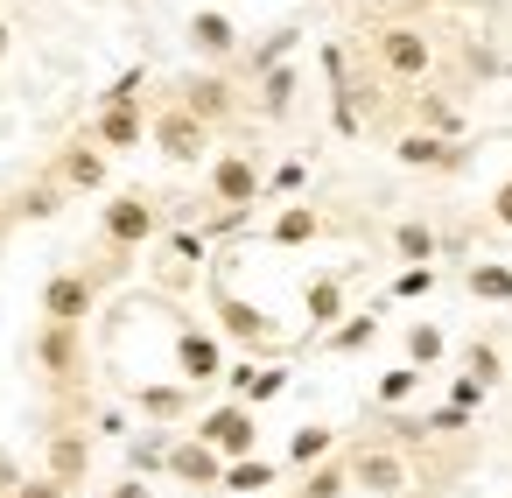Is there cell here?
Here are the masks:
<instances>
[{"mask_svg": "<svg viewBox=\"0 0 512 498\" xmlns=\"http://www.w3.org/2000/svg\"><path fill=\"white\" fill-rule=\"evenodd\" d=\"M267 190H281V197H288V190H302V162H281V169L267 176Z\"/></svg>", "mask_w": 512, "mask_h": 498, "instance_id": "cell-41", "label": "cell"}, {"mask_svg": "<svg viewBox=\"0 0 512 498\" xmlns=\"http://www.w3.org/2000/svg\"><path fill=\"white\" fill-rule=\"evenodd\" d=\"M323 344L344 358V351H365V344H379V316L372 309H358V316H337L330 330H323Z\"/></svg>", "mask_w": 512, "mask_h": 498, "instance_id": "cell-23", "label": "cell"}, {"mask_svg": "<svg viewBox=\"0 0 512 498\" xmlns=\"http://www.w3.org/2000/svg\"><path fill=\"white\" fill-rule=\"evenodd\" d=\"M323 232H330V218H323L316 204H281L274 225H267V246H309V239H323Z\"/></svg>", "mask_w": 512, "mask_h": 498, "instance_id": "cell-18", "label": "cell"}, {"mask_svg": "<svg viewBox=\"0 0 512 498\" xmlns=\"http://www.w3.org/2000/svg\"><path fill=\"white\" fill-rule=\"evenodd\" d=\"M15 498H78V491H71L64 477H50V470H43V477H22V484H15Z\"/></svg>", "mask_w": 512, "mask_h": 498, "instance_id": "cell-34", "label": "cell"}, {"mask_svg": "<svg viewBox=\"0 0 512 498\" xmlns=\"http://www.w3.org/2000/svg\"><path fill=\"white\" fill-rule=\"evenodd\" d=\"M414 120H421L428 134H442V141H456V134H463V113H456L442 92H414Z\"/></svg>", "mask_w": 512, "mask_h": 498, "instance_id": "cell-27", "label": "cell"}, {"mask_svg": "<svg viewBox=\"0 0 512 498\" xmlns=\"http://www.w3.org/2000/svg\"><path fill=\"white\" fill-rule=\"evenodd\" d=\"M57 204H64V190H57V183H36V190L22 197V211H29V218H50Z\"/></svg>", "mask_w": 512, "mask_h": 498, "instance_id": "cell-36", "label": "cell"}, {"mask_svg": "<svg viewBox=\"0 0 512 498\" xmlns=\"http://www.w3.org/2000/svg\"><path fill=\"white\" fill-rule=\"evenodd\" d=\"M218 330L232 337V344H246V351H281V330L267 323V309L260 302H246V295H218Z\"/></svg>", "mask_w": 512, "mask_h": 498, "instance_id": "cell-9", "label": "cell"}, {"mask_svg": "<svg viewBox=\"0 0 512 498\" xmlns=\"http://www.w3.org/2000/svg\"><path fill=\"white\" fill-rule=\"evenodd\" d=\"M8 43H15V29H8V22H0V64H8Z\"/></svg>", "mask_w": 512, "mask_h": 498, "instance_id": "cell-44", "label": "cell"}, {"mask_svg": "<svg viewBox=\"0 0 512 498\" xmlns=\"http://www.w3.org/2000/svg\"><path fill=\"white\" fill-rule=\"evenodd\" d=\"M113 498H155V491H148V484H120Z\"/></svg>", "mask_w": 512, "mask_h": 498, "instance_id": "cell-43", "label": "cell"}, {"mask_svg": "<svg viewBox=\"0 0 512 498\" xmlns=\"http://www.w3.org/2000/svg\"><path fill=\"white\" fill-rule=\"evenodd\" d=\"M393 260L428 267V260H435V232H428L421 218H400V225H393Z\"/></svg>", "mask_w": 512, "mask_h": 498, "instance_id": "cell-28", "label": "cell"}, {"mask_svg": "<svg viewBox=\"0 0 512 498\" xmlns=\"http://www.w3.org/2000/svg\"><path fill=\"white\" fill-rule=\"evenodd\" d=\"M260 190H267V176H260V162L253 155H218L211 162V204H225V211H253L260 204Z\"/></svg>", "mask_w": 512, "mask_h": 498, "instance_id": "cell-8", "label": "cell"}, {"mask_svg": "<svg viewBox=\"0 0 512 498\" xmlns=\"http://www.w3.org/2000/svg\"><path fill=\"white\" fill-rule=\"evenodd\" d=\"M491 218H498V225H505V232H512V176H505V183H498V190H491Z\"/></svg>", "mask_w": 512, "mask_h": 498, "instance_id": "cell-42", "label": "cell"}, {"mask_svg": "<svg viewBox=\"0 0 512 498\" xmlns=\"http://www.w3.org/2000/svg\"><path fill=\"white\" fill-rule=\"evenodd\" d=\"M372 57H379V71L400 78V85H421V78L435 71V43H428V29H414V22L372 29Z\"/></svg>", "mask_w": 512, "mask_h": 498, "instance_id": "cell-2", "label": "cell"}, {"mask_svg": "<svg viewBox=\"0 0 512 498\" xmlns=\"http://www.w3.org/2000/svg\"><path fill=\"white\" fill-rule=\"evenodd\" d=\"M477 400H484V386H477V379L463 372V379L449 386V407H463V414H477Z\"/></svg>", "mask_w": 512, "mask_h": 498, "instance_id": "cell-39", "label": "cell"}, {"mask_svg": "<svg viewBox=\"0 0 512 498\" xmlns=\"http://www.w3.org/2000/svg\"><path fill=\"white\" fill-rule=\"evenodd\" d=\"M190 50H197L204 64H232V57H239V29H232V15L197 8V15H190Z\"/></svg>", "mask_w": 512, "mask_h": 498, "instance_id": "cell-15", "label": "cell"}, {"mask_svg": "<svg viewBox=\"0 0 512 498\" xmlns=\"http://www.w3.org/2000/svg\"><path fill=\"white\" fill-rule=\"evenodd\" d=\"M260 113H267V120H288V113H295V71H288V64L260 71Z\"/></svg>", "mask_w": 512, "mask_h": 498, "instance_id": "cell-26", "label": "cell"}, {"mask_svg": "<svg viewBox=\"0 0 512 498\" xmlns=\"http://www.w3.org/2000/svg\"><path fill=\"white\" fill-rule=\"evenodd\" d=\"M155 232H162V211H155V197H141V190H127V197H113V204L99 211V239H106L120 260L141 253Z\"/></svg>", "mask_w": 512, "mask_h": 498, "instance_id": "cell-3", "label": "cell"}, {"mask_svg": "<svg viewBox=\"0 0 512 498\" xmlns=\"http://www.w3.org/2000/svg\"><path fill=\"white\" fill-rule=\"evenodd\" d=\"M190 435L211 442L225 463H232V456H253V449H260V407H246V400H218L211 414H197Z\"/></svg>", "mask_w": 512, "mask_h": 498, "instance_id": "cell-4", "label": "cell"}, {"mask_svg": "<svg viewBox=\"0 0 512 498\" xmlns=\"http://www.w3.org/2000/svg\"><path fill=\"white\" fill-rule=\"evenodd\" d=\"M428 288H435V267H400V274H393V295H400V302H414V295H428Z\"/></svg>", "mask_w": 512, "mask_h": 498, "instance_id": "cell-33", "label": "cell"}, {"mask_svg": "<svg viewBox=\"0 0 512 498\" xmlns=\"http://www.w3.org/2000/svg\"><path fill=\"white\" fill-rule=\"evenodd\" d=\"M463 288H470L477 302H512V260H470Z\"/></svg>", "mask_w": 512, "mask_h": 498, "instance_id": "cell-24", "label": "cell"}, {"mask_svg": "<svg viewBox=\"0 0 512 498\" xmlns=\"http://www.w3.org/2000/svg\"><path fill=\"white\" fill-rule=\"evenodd\" d=\"M463 372H470L477 386H498V379H505V358H498V344H470V351H463Z\"/></svg>", "mask_w": 512, "mask_h": 498, "instance_id": "cell-32", "label": "cell"}, {"mask_svg": "<svg viewBox=\"0 0 512 498\" xmlns=\"http://www.w3.org/2000/svg\"><path fill=\"white\" fill-rule=\"evenodd\" d=\"M134 407L155 421V428H176L183 414H190V386L176 379V386H134Z\"/></svg>", "mask_w": 512, "mask_h": 498, "instance_id": "cell-20", "label": "cell"}, {"mask_svg": "<svg viewBox=\"0 0 512 498\" xmlns=\"http://www.w3.org/2000/svg\"><path fill=\"white\" fill-rule=\"evenodd\" d=\"M78 330H85V323H43V330H36V365H43L50 379H78V372H85Z\"/></svg>", "mask_w": 512, "mask_h": 498, "instance_id": "cell-14", "label": "cell"}, {"mask_svg": "<svg viewBox=\"0 0 512 498\" xmlns=\"http://www.w3.org/2000/svg\"><path fill=\"white\" fill-rule=\"evenodd\" d=\"M176 106L197 113L204 127H225V120L239 113V85H232L225 71H190V78L176 85Z\"/></svg>", "mask_w": 512, "mask_h": 498, "instance_id": "cell-6", "label": "cell"}, {"mask_svg": "<svg viewBox=\"0 0 512 498\" xmlns=\"http://www.w3.org/2000/svg\"><path fill=\"white\" fill-rule=\"evenodd\" d=\"M162 470H169L176 484H190V491H218V477H225V456H218L211 442H197V435H169V456H162Z\"/></svg>", "mask_w": 512, "mask_h": 498, "instance_id": "cell-10", "label": "cell"}, {"mask_svg": "<svg viewBox=\"0 0 512 498\" xmlns=\"http://www.w3.org/2000/svg\"><path fill=\"white\" fill-rule=\"evenodd\" d=\"M176 372H183V386H211V379H225V344H218L211 330L183 323V330H176Z\"/></svg>", "mask_w": 512, "mask_h": 498, "instance_id": "cell-11", "label": "cell"}, {"mask_svg": "<svg viewBox=\"0 0 512 498\" xmlns=\"http://www.w3.org/2000/svg\"><path fill=\"white\" fill-rule=\"evenodd\" d=\"M92 141H99L106 155H127V148H141V141H148V113H141V99L99 106V120H92Z\"/></svg>", "mask_w": 512, "mask_h": 498, "instance_id": "cell-12", "label": "cell"}, {"mask_svg": "<svg viewBox=\"0 0 512 498\" xmlns=\"http://www.w3.org/2000/svg\"><path fill=\"white\" fill-rule=\"evenodd\" d=\"M421 428H428V435H463V428H470V414H463V407H435Z\"/></svg>", "mask_w": 512, "mask_h": 498, "instance_id": "cell-37", "label": "cell"}, {"mask_svg": "<svg viewBox=\"0 0 512 498\" xmlns=\"http://www.w3.org/2000/svg\"><path fill=\"white\" fill-rule=\"evenodd\" d=\"M169 260L197 267V260H204V239H197V232H169Z\"/></svg>", "mask_w": 512, "mask_h": 498, "instance_id": "cell-38", "label": "cell"}, {"mask_svg": "<svg viewBox=\"0 0 512 498\" xmlns=\"http://www.w3.org/2000/svg\"><path fill=\"white\" fill-rule=\"evenodd\" d=\"M148 148L190 169V162H204V155H211V127H204L197 113H183V106H162V113L148 120Z\"/></svg>", "mask_w": 512, "mask_h": 498, "instance_id": "cell-5", "label": "cell"}, {"mask_svg": "<svg viewBox=\"0 0 512 498\" xmlns=\"http://www.w3.org/2000/svg\"><path fill=\"white\" fill-rule=\"evenodd\" d=\"M162 456H169V435H141V442H134V463H141V470L162 463Z\"/></svg>", "mask_w": 512, "mask_h": 498, "instance_id": "cell-40", "label": "cell"}, {"mask_svg": "<svg viewBox=\"0 0 512 498\" xmlns=\"http://www.w3.org/2000/svg\"><path fill=\"white\" fill-rule=\"evenodd\" d=\"M344 470H351V491H365V498H407L414 491V463L386 435H358L344 449Z\"/></svg>", "mask_w": 512, "mask_h": 498, "instance_id": "cell-1", "label": "cell"}, {"mask_svg": "<svg viewBox=\"0 0 512 498\" xmlns=\"http://www.w3.org/2000/svg\"><path fill=\"white\" fill-rule=\"evenodd\" d=\"M421 393V365H393V372H379V386H372V407H407Z\"/></svg>", "mask_w": 512, "mask_h": 498, "instance_id": "cell-29", "label": "cell"}, {"mask_svg": "<svg viewBox=\"0 0 512 498\" xmlns=\"http://www.w3.org/2000/svg\"><path fill=\"white\" fill-rule=\"evenodd\" d=\"M295 36H302V29H274V36H267L260 50H246V71H253V78H260V71H274V64H281V57L295 50Z\"/></svg>", "mask_w": 512, "mask_h": 498, "instance_id": "cell-31", "label": "cell"}, {"mask_svg": "<svg viewBox=\"0 0 512 498\" xmlns=\"http://www.w3.org/2000/svg\"><path fill=\"white\" fill-rule=\"evenodd\" d=\"M50 183H57V190H78V197H85V190H106V148H99L92 134H85V141H71V148L57 155Z\"/></svg>", "mask_w": 512, "mask_h": 498, "instance_id": "cell-13", "label": "cell"}, {"mask_svg": "<svg viewBox=\"0 0 512 498\" xmlns=\"http://www.w3.org/2000/svg\"><path fill=\"white\" fill-rule=\"evenodd\" d=\"M274 477H281V463H267V456L253 449V456H232V463H225L218 491H232V498H260V491H267Z\"/></svg>", "mask_w": 512, "mask_h": 498, "instance_id": "cell-19", "label": "cell"}, {"mask_svg": "<svg viewBox=\"0 0 512 498\" xmlns=\"http://www.w3.org/2000/svg\"><path fill=\"white\" fill-rule=\"evenodd\" d=\"M302 309H309V330H330L344 316V274H316L302 288Z\"/></svg>", "mask_w": 512, "mask_h": 498, "instance_id": "cell-21", "label": "cell"}, {"mask_svg": "<svg viewBox=\"0 0 512 498\" xmlns=\"http://www.w3.org/2000/svg\"><path fill=\"white\" fill-rule=\"evenodd\" d=\"M393 155H400L407 169H463V148L442 141V134H428V127H407V134L393 141Z\"/></svg>", "mask_w": 512, "mask_h": 498, "instance_id": "cell-17", "label": "cell"}, {"mask_svg": "<svg viewBox=\"0 0 512 498\" xmlns=\"http://www.w3.org/2000/svg\"><path fill=\"white\" fill-rule=\"evenodd\" d=\"M43 470H50V477H64V484L78 491V484H85V470H92V435H85V428H57V435H50V449H43Z\"/></svg>", "mask_w": 512, "mask_h": 498, "instance_id": "cell-16", "label": "cell"}, {"mask_svg": "<svg viewBox=\"0 0 512 498\" xmlns=\"http://www.w3.org/2000/svg\"><path fill=\"white\" fill-rule=\"evenodd\" d=\"M141 85H148V71L134 64V71H120V78L106 85V99H99V106H120V99H141Z\"/></svg>", "mask_w": 512, "mask_h": 498, "instance_id": "cell-35", "label": "cell"}, {"mask_svg": "<svg viewBox=\"0 0 512 498\" xmlns=\"http://www.w3.org/2000/svg\"><path fill=\"white\" fill-rule=\"evenodd\" d=\"M351 491V470H344V456H323V463H309L302 470V484H295V498H344Z\"/></svg>", "mask_w": 512, "mask_h": 498, "instance_id": "cell-25", "label": "cell"}, {"mask_svg": "<svg viewBox=\"0 0 512 498\" xmlns=\"http://www.w3.org/2000/svg\"><path fill=\"white\" fill-rule=\"evenodd\" d=\"M323 456H337V428H330V421H302V428L288 435V470H309V463H323Z\"/></svg>", "mask_w": 512, "mask_h": 498, "instance_id": "cell-22", "label": "cell"}, {"mask_svg": "<svg viewBox=\"0 0 512 498\" xmlns=\"http://www.w3.org/2000/svg\"><path fill=\"white\" fill-rule=\"evenodd\" d=\"M442 351H449V344H442V330H435V323H407V365H421V372H428V365H442Z\"/></svg>", "mask_w": 512, "mask_h": 498, "instance_id": "cell-30", "label": "cell"}, {"mask_svg": "<svg viewBox=\"0 0 512 498\" xmlns=\"http://www.w3.org/2000/svg\"><path fill=\"white\" fill-rule=\"evenodd\" d=\"M99 302V274L92 267H64L43 281V323H85Z\"/></svg>", "mask_w": 512, "mask_h": 498, "instance_id": "cell-7", "label": "cell"}]
</instances>
